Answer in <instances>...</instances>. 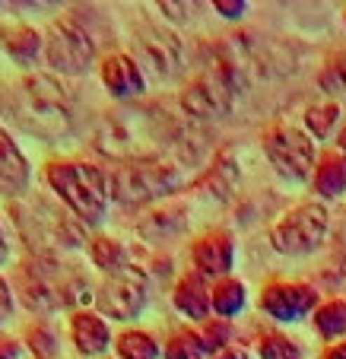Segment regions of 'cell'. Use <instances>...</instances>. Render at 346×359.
<instances>
[{
	"instance_id": "9",
	"label": "cell",
	"mask_w": 346,
	"mask_h": 359,
	"mask_svg": "<svg viewBox=\"0 0 346 359\" xmlns=\"http://www.w3.org/2000/svg\"><path fill=\"white\" fill-rule=\"evenodd\" d=\"M134 55L140 57V64L150 74H156L159 80L172 76L181 64V41L162 26H153V22H143L134 32Z\"/></svg>"
},
{
	"instance_id": "11",
	"label": "cell",
	"mask_w": 346,
	"mask_h": 359,
	"mask_svg": "<svg viewBox=\"0 0 346 359\" xmlns=\"http://www.w3.org/2000/svg\"><path fill=\"white\" fill-rule=\"evenodd\" d=\"M48 61L64 74H83L92 61V41L76 22H55L48 35Z\"/></svg>"
},
{
	"instance_id": "29",
	"label": "cell",
	"mask_w": 346,
	"mask_h": 359,
	"mask_svg": "<svg viewBox=\"0 0 346 359\" xmlns=\"http://www.w3.org/2000/svg\"><path fill=\"white\" fill-rule=\"evenodd\" d=\"M10 315H13V290H10L7 280L0 277V327L10 321Z\"/></svg>"
},
{
	"instance_id": "26",
	"label": "cell",
	"mask_w": 346,
	"mask_h": 359,
	"mask_svg": "<svg viewBox=\"0 0 346 359\" xmlns=\"http://www.w3.org/2000/svg\"><path fill=\"white\" fill-rule=\"evenodd\" d=\"M340 118V109L337 105H324V109H312L308 111V128L314 130V137H327L331 128L337 124Z\"/></svg>"
},
{
	"instance_id": "12",
	"label": "cell",
	"mask_w": 346,
	"mask_h": 359,
	"mask_svg": "<svg viewBox=\"0 0 346 359\" xmlns=\"http://www.w3.org/2000/svg\"><path fill=\"white\" fill-rule=\"evenodd\" d=\"M16 219H32V229H22V236L29 238V245L35 242H45V245H80L83 242V232L67 213H61L57 207L51 203H41L35 201L32 203V217L20 210Z\"/></svg>"
},
{
	"instance_id": "2",
	"label": "cell",
	"mask_w": 346,
	"mask_h": 359,
	"mask_svg": "<svg viewBox=\"0 0 346 359\" xmlns=\"http://www.w3.org/2000/svg\"><path fill=\"white\" fill-rule=\"evenodd\" d=\"M16 290L22 292L29 309L55 312L64 305H76L89 299V283L76 273L64 271L55 261H29L16 273Z\"/></svg>"
},
{
	"instance_id": "24",
	"label": "cell",
	"mask_w": 346,
	"mask_h": 359,
	"mask_svg": "<svg viewBox=\"0 0 346 359\" xmlns=\"http://www.w3.org/2000/svg\"><path fill=\"white\" fill-rule=\"evenodd\" d=\"M92 261L99 267H105V271H121L124 267V248L118 242H111V238H99V242L92 245Z\"/></svg>"
},
{
	"instance_id": "1",
	"label": "cell",
	"mask_w": 346,
	"mask_h": 359,
	"mask_svg": "<svg viewBox=\"0 0 346 359\" xmlns=\"http://www.w3.org/2000/svg\"><path fill=\"white\" fill-rule=\"evenodd\" d=\"M188 143V130L156 109H118L95 134V147L121 165L156 163L172 149H178L181 159H191Z\"/></svg>"
},
{
	"instance_id": "18",
	"label": "cell",
	"mask_w": 346,
	"mask_h": 359,
	"mask_svg": "<svg viewBox=\"0 0 346 359\" xmlns=\"http://www.w3.org/2000/svg\"><path fill=\"white\" fill-rule=\"evenodd\" d=\"M175 305L188 318H207V312H210V292L200 286V280H184L175 292Z\"/></svg>"
},
{
	"instance_id": "33",
	"label": "cell",
	"mask_w": 346,
	"mask_h": 359,
	"mask_svg": "<svg viewBox=\"0 0 346 359\" xmlns=\"http://www.w3.org/2000/svg\"><path fill=\"white\" fill-rule=\"evenodd\" d=\"M324 359H346V344H340V346H333L331 353H327Z\"/></svg>"
},
{
	"instance_id": "23",
	"label": "cell",
	"mask_w": 346,
	"mask_h": 359,
	"mask_svg": "<svg viewBox=\"0 0 346 359\" xmlns=\"http://www.w3.org/2000/svg\"><path fill=\"white\" fill-rule=\"evenodd\" d=\"M118 350H121L124 359H156L159 356V346L146 334H124Z\"/></svg>"
},
{
	"instance_id": "19",
	"label": "cell",
	"mask_w": 346,
	"mask_h": 359,
	"mask_svg": "<svg viewBox=\"0 0 346 359\" xmlns=\"http://www.w3.org/2000/svg\"><path fill=\"white\" fill-rule=\"evenodd\" d=\"M4 48H7V55L13 57V61L29 64V61H35V55H39L41 39H39V32H32V29L16 26V29H10V32H7Z\"/></svg>"
},
{
	"instance_id": "6",
	"label": "cell",
	"mask_w": 346,
	"mask_h": 359,
	"mask_svg": "<svg viewBox=\"0 0 346 359\" xmlns=\"http://www.w3.org/2000/svg\"><path fill=\"white\" fill-rule=\"evenodd\" d=\"M235 80L229 76V70L223 67V61H213L197 80L188 83V89L181 93V105L188 109V115L194 118H223L232 109V95H235Z\"/></svg>"
},
{
	"instance_id": "27",
	"label": "cell",
	"mask_w": 346,
	"mask_h": 359,
	"mask_svg": "<svg viewBox=\"0 0 346 359\" xmlns=\"http://www.w3.org/2000/svg\"><path fill=\"white\" fill-rule=\"evenodd\" d=\"M261 356L264 359H302L296 344H289L286 337H267L261 344Z\"/></svg>"
},
{
	"instance_id": "15",
	"label": "cell",
	"mask_w": 346,
	"mask_h": 359,
	"mask_svg": "<svg viewBox=\"0 0 346 359\" xmlns=\"http://www.w3.org/2000/svg\"><path fill=\"white\" fill-rule=\"evenodd\" d=\"M70 334H74V344L83 356H99L109 346V327L95 315H86V312L76 315L74 325H70Z\"/></svg>"
},
{
	"instance_id": "3",
	"label": "cell",
	"mask_w": 346,
	"mask_h": 359,
	"mask_svg": "<svg viewBox=\"0 0 346 359\" xmlns=\"http://www.w3.org/2000/svg\"><path fill=\"white\" fill-rule=\"evenodd\" d=\"M48 184L83 223H99L105 217L109 191H105V178L99 169L80 163H55L48 165Z\"/></svg>"
},
{
	"instance_id": "31",
	"label": "cell",
	"mask_w": 346,
	"mask_h": 359,
	"mask_svg": "<svg viewBox=\"0 0 346 359\" xmlns=\"http://www.w3.org/2000/svg\"><path fill=\"white\" fill-rule=\"evenodd\" d=\"M10 261V242H7V236H4V229H0V267Z\"/></svg>"
},
{
	"instance_id": "32",
	"label": "cell",
	"mask_w": 346,
	"mask_h": 359,
	"mask_svg": "<svg viewBox=\"0 0 346 359\" xmlns=\"http://www.w3.org/2000/svg\"><path fill=\"white\" fill-rule=\"evenodd\" d=\"M216 10H223L226 16H238L244 10V4H216Z\"/></svg>"
},
{
	"instance_id": "16",
	"label": "cell",
	"mask_w": 346,
	"mask_h": 359,
	"mask_svg": "<svg viewBox=\"0 0 346 359\" xmlns=\"http://www.w3.org/2000/svg\"><path fill=\"white\" fill-rule=\"evenodd\" d=\"M102 76H105V86H109L115 95H121V99H124V95L143 93V76H140V70H137V64L130 61V57H124V55L109 57V61H105Z\"/></svg>"
},
{
	"instance_id": "21",
	"label": "cell",
	"mask_w": 346,
	"mask_h": 359,
	"mask_svg": "<svg viewBox=\"0 0 346 359\" xmlns=\"http://www.w3.org/2000/svg\"><path fill=\"white\" fill-rule=\"evenodd\" d=\"M314 325L324 337H340L346 331V302H327L318 315H314Z\"/></svg>"
},
{
	"instance_id": "14",
	"label": "cell",
	"mask_w": 346,
	"mask_h": 359,
	"mask_svg": "<svg viewBox=\"0 0 346 359\" xmlns=\"http://www.w3.org/2000/svg\"><path fill=\"white\" fill-rule=\"evenodd\" d=\"M194 264L200 267V273H207V277L229 271L232 267V242H229V236L216 232V236H207L204 242H197Z\"/></svg>"
},
{
	"instance_id": "30",
	"label": "cell",
	"mask_w": 346,
	"mask_h": 359,
	"mask_svg": "<svg viewBox=\"0 0 346 359\" xmlns=\"http://www.w3.org/2000/svg\"><path fill=\"white\" fill-rule=\"evenodd\" d=\"M20 356V346L13 340H0V359H16Z\"/></svg>"
},
{
	"instance_id": "22",
	"label": "cell",
	"mask_w": 346,
	"mask_h": 359,
	"mask_svg": "<svg viewBox=\"0 0 346 359\" xmlns=\"http://www.w3.org/2000/svg\"><path fill=\"white\" fill-rule=\"evenodd\" d=\"M210 305L216 309L219 315H235L238 309L244 305V290H242V283H223L219 290H213Z\"/></svg>"
},
{
	"instance_id": "5",
	"label": "cell",
	"mask_w": 346,
	"mask_h": 359,
	"mask_svg": "<svg viewBox=\"0 0 346 359\" xmlns=\"http://www.w3.org/2000/svg\"><path fill=\"white\" fill-rule=\"evenodd\" d=\"M181 182V169L175 163H130V165H118L111 175V194L121 203H146L156 197L169 194L178 188Z\"/></svg>"
},
{
	"instance_id": "35",
	"label": "cell",
	"mask_w": 346,
	"mask_h": 359,
	"mask_svg": "<svg viewBox=\"0 0 346 359\" xmlns=\"http://www.w3.org/2000/svg\"><path fill=\"white\" fill-rule=\"evenodd\" d=\"M340 143H343V147H346V130H343V134H340Z\"/></svg>"
},
{
	"instance_id": "25",
	"label": "cell",
	"mask_w": 346,
	"mask_h": 359,
	"mask_svg": "<svg viewBox=\"0 0 346 359\" xmlns=\"http://www.w3.org/2000/svg\"><path fill=\"white\" fill-rule=\"evenodd\" d=\"M165 356L169 359H204V344L194 334H178V337H172Z\"/></svg>"
},
{
	"instance_id": "17",
	"label": "cell",
	"mask_w": 346,
	"mask_h": 359,
	"mask_svg": "<svg viewBox=\"0 0 346 359\" xmlns=\"http://www.w3.org/2000/svg\"><path fill=\"white\" fill-rule=\"evenodd\" d=\"M0 182H7L10 188H26L29 182V165L22 159L20 147L10 140V134L0 128Z\"/></svg>"
},
{
	"instance_id": "7",
	"label": "cell",
	"mask_w": 346,
	"mask_h": 359,
	"mask_svg": "<svg viewBox=\"0 0 346 359\" xmlns=\"http://www.w3.org/2000/svg\"><path fill=\"white\" fill-rule=\"evenodd\" d=\"M264 149H267V156H270V163L277 165L283 175L296 178V182L308 178V172H312V165H314L312 140H308L302 130L289 128V124H277V128L267 130Z\"/></svg>"
},
{
	"instance_id": "4",
	"label": "cell",
	"mask_w": 346,
	"mask_h": 359,
	"mask_svg": "<svg viewBox=\"0 0 346 359\" xmlns=\"http://www.w3.org/2000/svg\"><path fill=\"white\" fill-rule=\"evenodd\" d=\"M22 111L29 115L26 128L41 137H64L74 124V109H70V95L55 76L35 74L26 76L20 86Z\"/></svg>"
},
{
	"instance_id": "28",
	"label": "cell",
	"mask_w": 346,
	"mask_h": 359,
	"mask_svg": "<svg viewBox=\"0 0 346 359\" xmlns=\"http://www.w3.org/2000/svg\"><path fill=\"white\" fill-rule=\"evenodd\" d=\"M29 340H32V350L39 353L41 359H55V356H57L55 337H51L45 327H35V331H29Z\"/></svg>"
},
{
	"instance_id": "34",
	"label": "cell",
	"mask_w": 346,
	"mask_h": 359,
	"mask_svg": "<svg viewBox=\"0 0 346 359\" xmlns=\"http://www.w3.org/2000/svg\"><path fill=\"white\" fill-rule=\"evenodd\" d=\"M223 359H244V353H238V350H229V353H226Z\"/></svg>"
},
{
	"instance_id": "13",
	"label": "cell",
	"mask_w": 346,
	"mask_h": 359,
	"mask_svg": "<svg viewBox=\"0 0 346 359\" xmlns=\"http://www.w3.org/2000/svg\"><path fill=\"white\" fill-rule=\"evenodd\" d=\"M261 305L267 309V315L279 321H292V318H302L314 305V292L305 290V286H286V283H277L264 292Z\"/></svg>"
},
{
	"instance_id": "20",
	"label": "cell",
	"mask_w": 346,
	"mask_h": 359,
	"mask_svg": "<svg viewBox=\"0 0 346 359\" xmlns=\"http://www.w3.org/2000/svg\"><path fill=\"white\" fill-rule=\"evenodd\" d=\"M314 182H318L321 194H327V197L340 194V191L346 188V163H343V159H327V163L318 169Z\"/></svg>"
},
{
	"instance_id": "10",
	"label": "cell",
	"mask_w": 346,
	"mask_h": 359,
	"mask_svg": "<svg viewBox=\"0 0 346 359\" xmlns=\"http://www.w3.org/2000/svg\"><path fill=\"white\" fill-rule=\"evenodd\" d=\"M99 305H102V312H109L111 318H121V321L134 318L143 305H146V277H143L137 267L124 264L121 271L111 273L109 283L102 286Z\"/></svg>"
},
{
	"instance_id": "8",
	"label": "cell",
	"mask_w": 346,
	"mask_h": 359,
	"mask_svg": "<svg viewBox=\"0 0 346 359\" xmlns=\"http://www.w3.org/2000/svg\"><path fill=\"white\" fill-rule=\"evenodd\" d=\"M324 229H327L324 207H321V203H305L299 210H292L279 226H273L270 242L277 251L302 255V251H312L314 245L324 238Z\"/></svg>"
}]
</instances>
